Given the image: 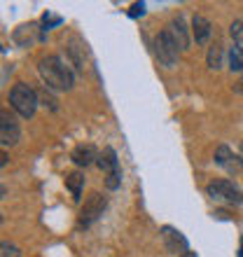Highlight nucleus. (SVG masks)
<instances>
[{
  "label": "nucleus",
  "instance_id": "f257e3e1",
  "mask_svg": "<svg viewBox=\"0 0 243 257\" xmlns=\"http://www.w3.org/2000/svg\"><path fill=\"white\" fill-rule=\"evenodd\" d=\"M40 77L45 80L49 89H56V91H68L73 89V70L61 61L59 56H45L40 59Z\"/></svg>",
  "mask_w": 243,
  "mask_h": 257
},
{
  "label": "nucleus",
  "instance_id": "f03ea898",
  "mask_svg": "<svg viewBox=\"0 0 243 257\" xmlns=\"http://www.w3.org/2000/svg\"><path fill=\"white\" fill-rule=\"evenodd\" d=\"M10 105H12L14 112H19L24 119H28V117L35 115V110H38V96H35V91L28 84H24V82H17L12 89H10Z\"/></svg>",
  "mask_w": 243,
  "mask_h": 257
},
{
  "label": "nucleus",
  "instance_id": "7ed1b4c3",
  "mask_svg": "<svg viewBox=\"0 0 243 257\" xmlns=\"http://www.w3.org/2000/svg\"><path fill=\"white\" fill-rule=\"evenodd\" d=\"M98 166H101L103 176H105V187L108 190H117L122 185V166L117 159V152L112 148H105L98 157Z\"/></svg>",
  "mask_w": 243,
  "mask_h": 257
},
{
  "label": "nucleus",
  "instance_id": "20e7f679",
  "mask_svg": "<svg viewBox=\"0 0 243 257\" xmlns=\"http://www.w3.org/2000/svg\"><path fill=\"white\" fill-rule=\"evenodd\" d=\"M155 54H157V59H159V61H162L166 68H173L178 63L180 47H178V42L173 40L171 31H162V33L155 38Z\"/></svg>",
  "mask_w": 243,
  "mask_h": 257
},
{
  "label": "nucleus",
  "instance_id": "39448f33",
  "mask_svg": "<svg viewBox=\"0 0 243 257\" xmlns=\"http://www.w3.org/2000/svg\"><path fill=\"white\" fill-rule=\"evenodd\" d=\"M206 192H208V196L210 199H215V201H224V203H241L243 201L241 190H238L231 180H224V178L222 180H213V183H208Z\"/></svg>",
  "mask_w": 243,
  "mask_h": 257
},
{
  "label": "nucleus",
  "instance_id": "423d86ee",
  "mask_svg": "<svg viewBox=\"0 0 243 257\" xmlns=\"http://www.w3.org/2000/svg\"><path fill=\"white\" fill-rule=\"evenodd\" d=\"M105 206H108L105 196H101L98 192H91L80 208V227H89L91 222H96V220L103 215Z\"/></svg>",
  "mask_w": 243,
  "mask_h": 257
},
{
  "label": "nucleus",
  "instance_id": "0eeeda50",
  "mask_svg": "<svg viewBox=\"0 0 243 257\" xmlns=\"http://www.w3.org/2000/svg\"><path fill=\"white\" fill-rule=\"evenodd\" d=\"M21 138V128H19V122H17V117L10 115L7 110L0 112V141L3 145H17Z\"/></svg>",
  "mask_w": 243,
  "mask_h": 257
},
{
  "label": "nucleus",
  "instance_id": "6e6552de",
  "mask_svg": "<svg viewBox=\"0 0 243 257\" xmlns=\"http://www.w3.org/2000/svg\"><path fill=\"white\" fill-rule=\"evenodd\" d=\"M215 164L220 166V169H224L229 176H238L243 171V162L241 157H234V152H231L227 145H220V148L215 150Z\"/></svg>",
  "mask_w": 243,
  "mask_h": 257
},
{
  "label": "nucleus",
  "instance_id": "1a4fd4ad",
  "mask_svg": "<svg viewBox=\"0 0 243 257\" xmlns=\"http://www.w3.org/2000/svg\"><path fill=\"white\" fill-rule=\"evenodd\" d=\"M162 238H164V245H166V250L178 255V252H187V241L182 236L180 231H176L173 227H164L162 229Z\"/></svg>",
  "mask_w": 243,
  "mask_h": 257
},
{
  "label": "nucleus",
  "instance_id": "9d476101",
  "mask_svg": "<svg viewBox=\"0 0 243 257\" xmlns=\"http://www.w3.org/2000/svg\"><path fill=\"white\" fill-rule=\"evenodd\" d=\"M98 152H96V148L91 145V143H82V145H77V148L73 150V155H70V159H73L77 166H91L94 162H98Z\"/></svg>",
  "mask_w": 243,
  "mask_h": 257
},
{
  "label": "nucleus",
  "instance_id": "9b49d317",
  "mask_svg": "<svg viewBox=\"0 0 243 257\" xmlns=\"http://www.w3.org/2000/svg\"><path fill=\"white\" fill-rule=\"evenodd\" d=\"M192 35H194L196 45H203V42H208L210 38V21L201 14H196L194 19H192Z\"/></svg>",
  "mask_w": 243,
  "mask_h": 257
},
{
  "label": "nucleus",
  "instance_id": "f8f14e48",
  "mask_svg": "<svg viewBox=\"0 0 243 257\" xmlns=\"http://www.w3.org/2000/svg\"><path fill=\"white\" fill-rule=\"evenodd\" d=\"M171 35H173V40L178 42V47L180 49H187L189 47V38H187V28H185V21L182 17H176V19L171 21Z\"/></svg>",
  "mask_w": 243,
  "mask_h": 257
},
{
  "label": "nucleus",
  "instance_id": "ddd939ff",
  "mask_svg": "<svg viewBox=\"0 0 243 257\" xmlns=\"http://www.w3.org/2000/svg\"><path fill=\"white\" fill-rule=\"evenodd\" d=\"M66 187L70 190V194H73L75 201H80L82 199V187H84V176H82L80 171H73V173L66 178Z\"/></svg>",
  "mask_w": 243,
  "mask_h": 257
},
{
  "label": "nucleus",
  "instance_id": "4468645a",
  "mask_svg": "<svg viewBox=\"0 0 243 257\" xmlns=\"http://www.w3.org/2000/svg\"><path fill=\"white\" fill-rule=\"evenodd\" d=\"M208 66L213 68V70H217V68L222 66V45H220V42H215V45L208 49Z\"/></svg>",
  "mask_w": 243,
  "mask_h": 257
},
{
  "label": "nucleus",
  "instance_id": "2eb2a0df",
  "mask_svg": "<svg viewBox=\"0 0 243 257\" xmlns=\"http://www.w3.org/2000/svg\"><path fill=\"white\" fill-rule=\"evenodd\" d=\"M229 33H231V40H234V45H236L238 49H243V19L234 21L229 26Z\"/></svg>",
  "mask_w": 243,
  "mask_h": 257
},
{
  "label": "nucleus",
  "instance_id": "dca6fc26",
  "mask_svg": "<svg viewBox=\"0 0 243 257\" xmlns=\"http://www.w3.org/2000/svg\"><path fill=\"white\" fill-rule=\"evenodd\" d=\"M0 257H21L19 248L14 243H7V241H3V245H0Z\"/></svg>",
  "mask_w": 243,
  "mask_h": 257
},
{
  "label": "nucleus",
  "instance_id": "f3484780",
  "mask_svg": "<svg viewBox=\"0 0 243 257\" xmlns=\"http://www.w3.org/2000/svg\"><path fill=\"white\" fill-rule=\"evenodd\" d=\"M143 14H145V5H143V3H134V5H131V10H129V17H131V19L143 17Z\"/></svg>",
  "mask_w": 243,
  "mask_h": 257
},
{
  "label": "nucleus",
  "instance_id": "a211bd4d",
  "mask_svg": "<svg viewBox=\"0 0 243 257\" xmlns=\"http://www.w3.org/2000/svg\"><path fill=\"white\" fill-rule=\"evenodd\" d=\"M42 21H45V31H49V28L56 26V24H61L59 17H49V14H45V17H42Z\"/></svg>",
  "mask_w": 243,
  "mask_h": 257
},
{
  "label": "nucleus",
  "instance_id": "6ab92c4d",
  "mask_svg": "<svg viewBox=\"0 0 243 257\" xmlns=\"http://www.w3.org/2000/svg\"><path fill=\"white\" fill-rule=\"evenodd\" d=\"M180 257H196V252H189V250H187L185 255H180Z\"/></svg>",
  "mask_w": 243,
  "mask_h": 257
},
{
  "label": "nucleus",
  "instance_id": "aec40b11",
  "mask_svg": "<svg viewBox=\"0 0 243 257\" xmlns=\"http://www.w3.org/2000/svg\"><path fill=\"white\" fill-rule=\"evenodd\" d=\"M238 257H243V241H241V248H238Z\"/></svg>",
  "mask_w": 243,
  "mask_h": 257
},
{
  "label": "nucleus",
  "instance_id": "412c9836",
  "mask_svg": "<svg viewBox=\"0 0 243 257\" xmlns=\"http://www.w3.org/2000/svg\"><path fill=\"white\" fill-rule=\"evenodd\" d=\"M241 162H243V141H241Z\"/></svg>",
  "mask_w": 243,
  "mask_h": 257
}]
</instances>
